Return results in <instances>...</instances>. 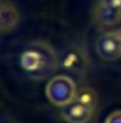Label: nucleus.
I'll return each instance as SVG.
<instances>
[{"label":"nucleus","mask_w":121,"mask_h":123,"mask_svg":"<svg viewBox=\"0 0 121 123\" xmlns=\"http://www.w3.org/2000/svg\"><path fill=\"white\" fill-rule=\"evenodd\" d=\"M19 67L33 81H44L59 69V55L48 42L31 41L19 55Z\"/></svg>","instance_id":"nucleus-1"},{"label":"nucleus","mask_w":121,"mask_h":123,"mask_svg":"<svg viewBox=\"0 0 121 123\" xmlns=\"http://www.w3.org/2000/svg\"><path fill=\"white\" fill-rule=\"evenodd\" d=\"M76 92H78V87L68 75L51 76L48 80V84L45 86V95L48 101L59 109L75 101Z\"/></svg>","instance_id":"nucleus-2"},{"label":"nucleus","mask_w":121,"mask_h":123,"mask_svg":"<svg viewBox=\"0 0 121 123\" xmlns=\"http://www.w3.org/2000/svg\"><path fill=\"white\" fill-rule=\"evenodd\" d=\"M59 67L65 72L82 75V73H87L90 69V59H88L87 51L81 45L67 44L59 55Z\"/></svg>","instance_id":"nucleus-3"},{"label":"nucleus","mask_w":121,"mask_h":123,"mask_svg":"<svg viewBox=\"0 0 121 123\" xmlns=\"http://www.w3.org/2000/svg\"><path fill=\"white\" fill-rule=\"evenodd\" d=\"M95 51L104 61L121 59V28L101 33L95 41Z\"/></svg>","instance_id":"nucleus-4"},{"label":"nucleus","mask_w":121,"mask_h":123,"mask_svg":"<svg viewBox=\"0 0 121 123\" xmlns=\"http://www.w3.org/2000/svg\"><path fill=\"white\" fill-rule=\"evenodd\" d=\"M93 17L101 28L118 25L121 22V0H98Z\"/></svg>","instance_id":"nucleus-5"},{"label":"nucleus","mask_w":121,"mask_h":123,"mask_svg":"<svg viewBox=\"0 0 121 123\" xmlns=\"http://www.w3.org/2000/svg\"><path fill=\"white\" fill-rule=\"evenodd\" d=\"M92 109L81 105L78 101H72L70 105L60 108V118L65 123H90L93 117Z\"/></svg>","instance_id":"nucleus-6"},{"label":"nucleus","mask_w":121,"mask_h":123,"mask_svg":"<svg viewBox=\"0 0 121 123\" xmlns=\"http://www.w3.org/2000/svg\"><path fill=\"white\" fill-rule=\"evenodd\" d=\"M19 20H20V14L17 8L9 2L0 0V33L11 31L12 28L17 27Z\"/></svg>","instance_id":"nucleus-7"},{"label":"nucleus","mask_w":121,"mask_h":123,"mask_svg":"<svg viewBox=\"0 0 121 123\" xmlns=\"http://www.w3.org/2000/svg\"><path fill=\"white\" fill-rule=\"evenodd\" d=\"M75 101L81 103V105L87 106L88 109H92V111H95V109L98 108V103H99V98H98V93L95 92L92 87H79L78 92H76V98Z\"/></svg>","instance_id":"nucleus-8"},{"label":"nucleus","mask_w":121,"mask_h":123,"mask_svg":"<svg viewBox=\"0 0 121 123\" xmlns=\"http://www.w3.org/2000/svg\"><path fill=\"white\" fill-rule=\"evenodd\" d=\"M104 123H121V109L113 111L112 114L106 118V122H104Z\"/></svg>","instance_id":"nucleus-9"},{"label":"nucleus","mask_w":121,"mask_h":123,"mask_svg":"<svg viewBox=\"0 0 121 123\" xmlns=\"http://www.w3.org/2000/svg\"><path fill=\"white\" fill-rule=\"evenodd\" d=\"M0 123H17V122H14L12 118H0Z\"/></svg>","instance_id":"nucleus-10"}]
</instances>
